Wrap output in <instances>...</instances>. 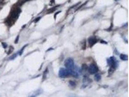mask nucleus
<instances>
[{"instance_id":"9b49d317","label":"nucleus","mask_w":129,"mask_h":97,"mask_svg":"<svg viewBox=\"0 0 129 97\" xmlns=\"http://www.w3.org/2000/svg\"><path fill=\"white\" fill-rule=\"evenodd\" d=\"M69 84L71 86H73V87H74V86H76V83L75 82H73L72 81H69Z\"/></svg>"},{"instance_id":"f3484780","label":"nucleus","mask_w":129,"mask_h":97,"mask_svg":"<svg viewBox=\"0 0 129 97\" xmlns=\"http://www.w3.org/2000/svg\"><path fill=\"white\" fill-rule=\"evenodd\" d=\"M87 68H88V67H87V66L86 65L83 64V65H82V69H85V70H86V69H87Z\"/></svg>"},{"instance_id":"9d476101","label":"nucleus","mask_w":129,"mask_h":97,"mask_svg":"<svg viewBox=\"0 0 129 97\" xmlns=\"http://www.w3.org/2000/svg\"><path fill=\"white\" fill-rule=\"evenodd\" d=\"M48 70L47 69V68H46V70L44 71V74H43V80H45L46 79V75H47V74L48 73Z\"/></svg>"},{"instance_id":"423d86ee","label":"nucleus","mask_w":129,"mask_h":97,"mask_svg":"<svg viewBox=\"0 0 129 97\" xmlns=\"http://www.w3.org/2000/svg\"><path fill=\"white\" fill-rule=\"evenodd\" d=\"M97 42V40L95 37L94 36H91L89 37L88 39V42L90 47H93L94 44L96 43Z\"/></svg>"},{"instance_id":"ddd939ff","label":"nucleus","mask_w":129,"mask_h":97,"mask_svg":"<svg viewBox=\"0 0 129 97\" xmlns=\"http://www.w3.org/2000/svg\"><path fill=\"white\" fill-rule=\"evenodd\" d=\"M4 5V0H0V9H1Z\"/></svg>"},{"instance_id":"4be33fe9","label":"nucleus","mask_w":129,"mask_h":97,"mask_svg":"<svg viewBox=\"0 0 129 97\" xmlns=\"http://www.w3.org/2000/svg\"><path fill=\"white\" fill-rule=\"evenodd\" d=\"M102 41H101V43H105V44H107V43L106 42H104L103 40H101Z\"/></svg>"},{"instance_id":"4468645a","label":"nucleus","mask_w":129,"mask_h":97,"mask_svg":"<svg viewBox=\"0 0 129 97\" xmlns=\"http://www.w3.org/2000/svg\"><path fill=\"white\" fill-rule=\"evenodd\" d=\"M28 45V44H27V45H26L25 46H24L22 48V49L21 50V51H20V55H21L22 54V53H23V51H24V49L25 48V47L27 46Z\"/></svg>"},{"instance_id":"6ab92c4d","label":"nucleus","mask_w":129,"mask_h":97,"mask_svg":"<svg viewBox=\"0 0 129 97\" xmlns=\"http://www.w3.org/2000/svg\"><path fill=\"white\" fill-rule=\"evenodd\" d=\"M18 40H19V35H18L16 37V38L15 39V43H17L18 42Z\"/></svg>"},{"instance_id":"6e6552de","label":"nucleus","mask_w":129,"mask_h":97,"mask_svg":"<svg viewBox=\"0 0 129 97\" xmlns=\"http://www.w3.org/2000/svg\"><path fill=\"white\" fill-rule=\"evenodd\" d=\"M120 58L123 61H127L128 59V55L124 54H121L120 55Z\"/></svg>"},{"instance_id":"a211bd4d","label":"nucleus","mask_w":129,"mask_h":97,"mask_svg":"<svg viewBox=\"0 0 129 97\" xmlns=\"http://www.w3.org/2000/svg\"><path fill=\"white\" fill-rule=\"evenodd\" d=\"M28 1H29V0H21V2H20V3L21 4V5H22V4H23V3H25L26 2Z\"/></svg>"},{"instance_id":"1a4fd4ad","label":"nucleus","mask_w":129,"mask_h":97,"mask_svg":"<svg viewBox=\"0 0 129 97\" xmlns=\"http://www.w3.org/2000/svg\"><path fill=\"white\" fill-rule=\"evenodd\" d=\"M94 79L97 82H98V81H100V80L101 79V75L100 74H95V75L94 76Z\"/></svg>"},{"instance_id":"20e7f679","label":"nucleus","mask_w":129,"mask_h":97,"mask_svg":"<svg viewBox=\"0 0 129 97\" xmlns=\"http://www.w3.org/2000/svg\"><path fill=\"white\" fill-rule=\"evenodd\" d=\"M88 70L91 74H94L96 73L98 71V67L94 64H91L88 68Z\"/></svg>"},{"instance_id":"f8f14e48","label":"nucleus","mask_w":129,"mask_h":97,"mask_svg":"<svg viewBox=\"0 0 129 97\" xmlns=\"http://www.w3.org/2000/svg\"><path fill=\"white\" fill-rule=\"evenodd\" d=\"M14 50V48L12 47V46H10L9 49V50H8V54H10Z\"/></svg>"},{"instance_id":"412c9836","label":"nucleus","mask_w":129,"mask_h":97,"mask_svg":"<svg viewBox=\"0 0 129 97\" xmlns=\"http://www.w3.org/2000/svg\"><path fill=\"white\" fill-rule=\"evenodd\" d=\"M60 12H61V11H59V12H58L57 13H56V14H55V15H54V18H56V16H57L59 13H60Z\"/></svg>"},{"instance_id":"aec40b11","label":"nucleus","mask_w":129,"mask_h":97,"mask_svg":"<svg viewBox=\"0 0 129 97\" xmlns=\"http://www.w3.org/2000/svg\"><path fill=\"white\" fill-rule=\"evenodd\" d=\"M2 44H3V47H4V48L5 49V48H7V44L5 43H2Z\"/></svg>"},{"instance_id":"0eeeda50","label":"nucleus","mask_w":129,"mask_h":97,"mask_svg":"<svg viewBox=\"0 0 129 97\" xmlns=\"http://www.w3.org/2000/svg\"><path fill=\"white\" fill-rule=\"evenodd\" d=\"M91 79H89L88 78V77H85L84 79H83V86L84 87H86L88 86V85L90 83V80Z\"/></svg>"},{"instance_id":"39448f33","label":"nucleus","mask_w":129,"mask_h":97,"mask_svg":"<svg viewBox=\"0 0 129 97\" xmlns=\"http://www.w3.org/2000/svg\"><path fill=\"white\" fill-rule=\"evenodd\" d=\"M21 12V10L20 8H16L15 9L13 10L11 15V19H15L16 18H17L19 16Z\"/></svg>"},{"instance_id":"dca6fc26","label":"nucleus","mask_w":129,"mask_h":97,"mask_svg":"<svg viewBox=\"0 0 129 97\" xmlns=\"http://www.w3.org/2000/svg\"><path fill=\"white\" fill-rule=\"evenodd\" d=\"M40 19H41V17H37V18L35 19V20L34 21V23H37V22H38L40 20Z\"/></svg>"},{"instance_id":"7ed1b4c3","label":"nucleus","mask_w":129,"mask_h":97,"mask_svg":"<svg viewBox=\"0 0 129 97\" xmlns=\"http://www.w3.org/2000/svg\"><path fill=\"white\" fill-rule=\"evenodd\" d=\"M69 75H70V72L68 69L62 68H60L59 72V76L60 77L62 78H66Z\"/></svg>"},{"instance_id":"f03ea898","label":"nucleus","mask_w":129,"mask_h":97,"mask_svg":"<svg viewBox=\"0 0 129 97\" xmlns=\"http://www.w3.org/2000/svg\"><path fill=\"white\" fill-rule=\"evenodd\" d=\"M64 65L68 69H73L75 68V64L72 59L71 58H67L65 60Z\"/></svg>"},{"instance_id":"f257e3e1","label":"nucleus","mask_w":129,"mask_h":97,"mask_svg":"<svg viewBox=\"0 0 129 97\" xmlns=\"http://www.w3.org/2000/svg\"><path fill=\"white\" fill-rule=\"evenodd\" d=\"M107 62L110 67L108 71V73L110 74H112L118 67V62L115 57L112 56L108 58L107 60Z\"/></svg>"},{"instance_id":"2eb2a0df","label":"nucleus","mask_w":129,"mask_h":97,"mask_svg":"<svg viewBox=\"0 0 129 97\" xmlns=\"http://www.w3.org/2000/svg\"><path fill=\"white\" fill-rule=\"evenodd\" d=\"M16 56H17V54H14V55H13L10 58V60H13V59H14L16 57Z\"/></svg>"}]
</instances>
